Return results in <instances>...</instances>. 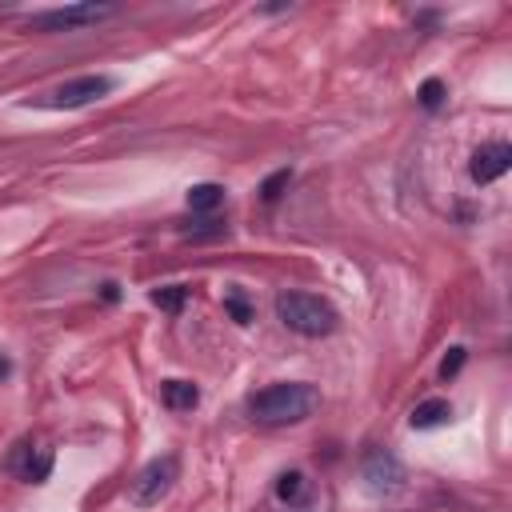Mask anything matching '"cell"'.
Instances as JSON below:
<instances>
[{"instance_id":"obj_9","label":"cell","mask_w":512,"mask_h":512,"mask_svg":"<svg viewBox=\"0 0 512 512\" xmlns=\"http://www.w3.org/2000/svg\"><path fill=\"white\" fill-rule=\"evenodd\" d=\"M448 416H452V404H448V400H424V404L412 408L408 424L424 432V428H440V424H448Z\"/></svg>"},{"instance_id":"obj_13","label":"cell","mask_w":512,"mask_h":512,"mask_svg":"<svg viewBox=\"0 0 512 512\" xmlns=\"http://www.w3.org/2000/svg\"><path fill=\"white\" fill-rule=\"evenodd\" d=\"M288 180H292V172H288V168H280V172H272V176H268V180L260 184V196H264L268 204H272V200H280V192L288 188Z\"/></svg>"},{"instance_id":"obj_8","label":"cell","mask_w":512,"mask_h":512,"mask_svg":"<svg viewBox=\"0 0 512 512\" xmlns=\"http://www.w3.org/2000/svg\"><path fill=\"white\" fill-rule=\"evenodd\" d=\"M160 400H164V408H172V412H192V408L200 404V388H196L192 380H164V384H160Z\"/></svg>"},{"instance_id":"obj_14","label":"cell","mask_w":512,"mask_h":512,"mask_svg":"<svg viewBox=\"0 0 512 512\" xmlns=\"http://www.w3.org/2000/svg\"><path fill=\"white\" fill-rule=\"evenodd\" d=\"M416 96H420V104H424V108H440V100H444V84L432 76V80H424V84H420V92H416Z\"/></svg>"},{"instance_id":"obj_6","label":"cell","mask_w":512,"mask_h":512,"mask_svg":"<svg viewBox=\"0 0 512 512\" xmlns=\"http://www.w3.org/2000/svg\"><path fill=\"white\" fill-rule=\"evenodd\" d=\"M360 472H364V480H368L372 492H400L404 488V464L392 452H384V448L364 452Z\"/></svg>"},{"instance_id":"obj_2","label":"cell","mask_w":512,"mask_h":512,"mask_svg":"<svg viewBox=\"0 0 512 512\" xmlns=\"http://www.w3.org/2000/svg\"><path fill=\"white\" fill-rule=\"evenodd\" d=\"M276 316L288 332L296 336H308V340H320L328 332H336V308L316 296V292H280L276 296Z\"/></svg>"},{"instance_id":"obj_4","label":"cell","mask_w":512,"mask_h":512,"mask_svg":"<svg viewBox=\"0 0 512 512\" xmlns=\"http://www.w3.org/2000/svg\"><path fill=\"white\" fill-rule=\"evenodd\" d=\"M112 4H64V8H44L28 16L32 32H72V28H88L100 24L104 16H112Z\"/></svg>"},{"instance_id":"obj_5","label":"cell","mask_w":512,"mask_h":512,"mask_svg":"<svg viewBox=\"0 0 512 512\" xmlns=\"http://www.w3.org/2000/svg\"><path fill=\"white\" fill-rule=\"evenodd\" d=\"M108 92H112V76L88 72V76H76V80H64L60 88H52L44 104L48 108H88V104H96Z\"/></svg>"},{"instance_id":"obj_12","label":"cell","mask_w":512,"mask_h":512,"mask_svg":"<svg viewBox=\"0 0 512 512\" xmlns=\"http://www.w3.org/2000/svg\"><path fill=\"white\" fill-rule=\"evenodd\" d=\"M184 300H188V288H180V284L152 288V304H156V308H164V312H180V308H184Z\"/></svg>"},{"instance_id":"obj_17","label":"cell","mask_w":512,"mask_h":512,"mask_svg":"<svg viewBox=\"0 0 512 512\" xmlns=\"http://www.w3.org/2000/svg\"><path fill=\"white\" fill-rule=\"evenodd\" d=\"M8 372H12V364H8V356H0V380H4Z\"/></svg>"},{"instance_id":"obj_10","label":"cell","mask_w":512,"mask_h":512,"mask_svg":"<svg viewBox=\"0 0 512 512\" xmlns=\"http://www.w3.org/2000/svg\"><path fill=\"white\" fill-rule=\"evenodd\" d=\"M220 204H224V188H220V184L204 180V184H192V188H188V208H192V212H212V208H220Z\"/></svg>"},{"instance_id":"obj_11","label":"cell","mask_w":512,"mask_h":512,"mask_svg":"<svg viewBox=\"0 0 512 512\" xmlns=\"http://www.w3.org/2000/svg\"><path fill=\"white\" fill-rule=\"evenodd\" d=\"M276 496L284 500V504H304V496H308V476L304 472H280L276 476Z\"/></svg>"},{"instance_id":"obj_1","label":"cell","mask_w":512,"mask_h":512,"mask_svg":"<svg viewBox=\"0 0 512 512\" xmlns=\"http://www.w3.org/2000/svg\"><path fill=\"white\" fill-rule=\"evenodd\" d=\"M316 404H320V392L304 380H280L248 396V412L260 424H300L316 412Z\"/></svg>"},{"instance_id":"obj_15","label":"cell","mask_w":512,"mask_h":512,"mask_svg":"<svg viewBox=\"0 0 512 512\" xmlns=\"http://www.w3.org/2000/svg\"><path fill=\"white\" fill-rule=\"evenodd\" d=\"M464 368V348H448V356L440 360V380H452Z\"/></svg>"},{"instance_id":"obj_3","label":"cell","mask_w":512,"mask_h":512,"mask_svg":"<svg viewBox=\"0 0 512 512\" xmlns=\"http://www.w3.org/2000/svg\"><path fill=\"white\" fill-rule=\"evenodd\" d=\"M180 480V460L168 452V456H156V460H148L140 472H136V480L128 484V500L136 504V508H152V504H160L168 492H172V484Z\"/></svg>"},{"instance_id":"obj_7","label":"cell","mask_w":512,"mask_h":512,"mask_svg":"<svg viewBox=\"0 0 512 512\" xmlns=\"http://www.w3.org/2000/svg\"><path fill=\"white\" fill-rule=\"evenodd\" d=\"M508 168H512V148H508L504 140L480 144V148L472 152V164H468V172H472L476 184H492V180H500Z\"/></svg>"},{"instance_id":"obj_16","label":"cell","mask_w":512,"mask_h":512,"mask_svg":"<svg viewBox=\"0 0 512 512\" xmlns=\"http://www.w3.org/2000/svg\"><path fill=\"white\" fill-rule=\"evenodd\" d=\"M224 308H228V312H232V316H236L240 324H248V316H252V312H248V304H244V300H240L236 292H232V296L224 300Z\"/></svg>"}]
</instances>
